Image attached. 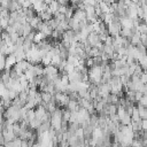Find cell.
<instances>
[{"mask_svg": "<svg viewBox=\"0 0 147 147\" xmlns=\"http://www.w3.org/2000/svg\"><path fill=\"white\" fill-rule=\"evenodd\" d=\"M140 82H141L144 85L147 83V71H144V72L141 74V76H140Z\"/></svg>", "mask_w": 147, "mask_h": 147, "instance_id": "277c9868", "label": "cell"}, {"mask_svg": "<svg viewBox=\"0 0 147 147\" xmlns=\"http://www.w3.org/2000/svg\"><path fill=\"white\" fill-rule=\"evenodd\" d=\"M141 131L147 132V119L141 121Z\"/></svg>", "mask_w": 147, "mask_h": 147, "instance_id": "8992f818", "label": "cell"}, {"mask_svg": "<svg viewBox=\"0 0 147 147\" xmlns=\"http://www.w3.org/2000/svg\"><path fill=\"white\" fill-rule=\"evenodd\" d=\"M137 109H138V113H139V117L141 121L144 119H147V108L142 107L141 105H137Z\"/></svg>", "mask_w": 147, "mask_h": 147, "instance_id": "6da1fadb", "label": "cell"}, {"mask_svg": "<svg viewBox=\"0 0 147 147\" xmlns=\"http://www.w3.org/2000/svg\"><path fill=\"white\" fill-rule=\"evenodd\" d=\"M131 121H132V122H139V121H141L140 117H139V113H138L137 107L133 108V113H132V115H131Z\"/></svg>", "mask_w": 147, "mask_h": 147, "instance_id": "3957f363", "label": "cell"}, {"mask_svg": "<svg viewBox=\"0 0 147 147\" xmlns=\"http://www.w3.org/2000/svg\"><path fill=\"white\" fill-rule=\"evenodd\" d=\"M139 105H141L142 107H145V108H147V96H144L142 95V98L139 100V102H138Z\"/></svg>", "mask_w": 147, "mask_h": 147, "instance_id": "5b68a950", "label": "cell"}, {"mask_svg": "<svg viewBox=\"0 0 147 147\" xmlns=\"http://www.w3.org/2000/svg\"><path fill=\"white\" fill-rule=\"evenodd\" d=\"M119 123L122 124V125H130L131 124V117L127 115V114H125L123 117H121L119 118Z\"/></svg>", "mask_w": 147, "mask_h": 147, "instance_id": "7a4b0ae2", "label": "cell"}]
</instances>
